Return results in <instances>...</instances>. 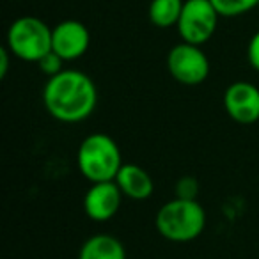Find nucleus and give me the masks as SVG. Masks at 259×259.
Segmentation results:
<instances>
[{"mask_svg":"<svg viewBox=\"0 0 259 259\" xmlns=\"http://www.w3.org/2000/svg\"><path fill=\"white\" fill-rule=\"evenodd\" d=\"M167 69L176 82L183 85H199L209 75L208 55L199 45L180 43L167 55Z\"/></svg>","mask_w":259,"mask_h":259,"instance_id":"6","label":"nucleus"},{"mask_svg":"<svg viewBox=\"0 0 259 259\" xmlns=\"http://www.w3.org/2000/svg\"><path fill=\"white\" fill-rule=\"evenodd\" d=\"M89 29L78 20H64L52 29V52L64 62L76 61L89 50Z\"/></svg>","mask_w":259,"mask_h":259,"instance_id":"8","label":"nucleus"},{"mask_svg":"<svg viewBox=\"0 0 259 259\" xmlns=\"http://www.w3.org/2000/svg\"><path fill=\"white\" fill-rule=\"evenodd\" d=\"M209 2L217 9V13L226 18H236L252 11L254 8H259V0H209Z\"/></svg>","mask_w":259,"mask_h":259,"instance_id":"13","label":"nucleus"},{"mask_svg":"<svg viewBox=\"0 0 259 259\" xmlns=\"http://www.w3.org/2000/svg\"><path fill=\"white\" fill-rule=\"evenodd\" d=\"M185 0H151L148 9L149 22L160 29L178 25Z\"/></svg>","mask_w":259,"mask_h":259,"instance_id":"12","label":"nucleus"},{"mask_svg":"<svg viewBox=\"0 0 259 259\" xmlns=\"http://www.w3.org/2000/svg\"><path fill=\"white\" fill-rule=\"evenodd\" d=\"M78 259H126V248L115 236L94 234L82 243Z\"/></svg>","mask_w":259,"mask_h":259,"instance_id":"11","label":"nucleus"},{"mask_svg":"<svg viewBox=\"0 0 259 259\" xmlns=\"http://www.w3.org/2000/svg\"><path fill=\"white\" fill-rule=\"evenodd\" d=\"M199 181L194 176H183L176 183V197L180 199H197Z\"/></svg>","mask_w":259,"mask_h":259,"instance_id":"14","label":"nucleus"},{"mask_svg":"<svg viewBox=\"0 0 259 259\" xmlns=\"http://www.w3.org/2000/svg\"><path fill=\"white\" fill-rule=\"evenodd\" d=\"M114 181L121 188L122 195L132 201H146L151 197L155 190V181L151 174L137 163H122Z\"/></svg>","mask_w":259,"mask_h":259,"instance_id":"10","label":"nucleus"},{"mask_svg":"<svg viewBox=\"0 0 259 259\" xmlns=\"http://www.w3.org/2000/svg\"><path fill=\"white\" fill-rule=\"evenodd\" d=\"M122 163L117 142L110 135L100 132L87 135L76 151V167L89 183L114 181Z\"/></svg>","mask_w":259,"mask_h":259,"instance_id":"3","label":"nucleus"},{"mask_svg":"<svg viewBox=\"0 0 259 259\" xmlns=\"http://www.w3.org/2000/svg\"><path fill=\"white\" fill-rule=\"evenodd\" d=\"M43 105L55 121L76 124L96 110L98 87L87 73L80 69H62L45 83Z\"/></svg>","mask_w":259,"mask_h":259,"instance_id":"1","label":"nucleus"},{"mask_svg":"<svg viewBox=\"0 0 259 259\" xmlns=\"http://www.w3.org/2000/svg\"><path fill=\"white\" fill-rule=\"evenodd\" d=\"M247 61L252 69L259 71V30L250 37L247 47Z\"/></svg>","mask_w":259,"mask_h":259,"instance_id":"16","label":"nucleus"},{"mask_svg":"<svg viewBox=\"0 0 259 259\" xmlns=\"http://www.w3.org/2000/svg\"><path fill=\"white\" fill-rule=\"evenodd\" d=\"M62 64H64V61H62V59L59 57L55 52L47 54L39 62H37L39 69L48 76V78H50V76H54V75H57V73H61L62 71Z\"/></svg>","mask_w":259,"mask_h":259,"instance_id":"15","label":"nucleus"},{"mask_svg":"<svg viewBox=\"0 0 259 259\" xmlns=\"http://www.w3.org/2000/svg\"><path fill=\"white\" fill-rule=\"evenodd\" d=\"M224 108L238 124L259 121V87L250 82H234L224 93Z\"/></svg>","mask_w":259,"mask_h":259,"instance_id":"7","label":"nucleus"},{"mask_svg":"<svg viewBox=\"0 0 259 259\" xmlns=\"http://www.w3.org/2000/svg\"><path fill=\"white\" fill-rule=\"evenodd\" d=\"M122 197L124 195L115 181L91 183L83 195V211L93 222H108L117 215Z\"/></svg>","mask_w":259,"mask_h":259,"instance_id":"9","label":"nucleus"},{"mask_svg":"<svg viewBox=\"0 0 259 259\" xmlns=\"http://www.w3.org/2000/svg\"><path fill=\"white\" fill-rule=\"evenodd\" d=\"M155 226L165 240L187 243L202 234L206 227V211L197 199L174 197L158 208Z\"/></svg>","mask_w":259,"mask_h":259,"instance_id":"2","label":"nucleus"},{"mask_svg":"<svg viewBox=\"0 0 259 259\" xmlns=\"http://www.w3.org/2000/svg\"><path fill=\"white\" fill-rule=\"evenodd\" d=\"M6 41L16 59L37 64L52 52V29L36 16H22L9 25Z\"/></svg>","mask_w":259,"mask_h":259,"instance_id":"4","label":"nucleus"},{"mask_svg":"<svg viewBox=\"0 0 259 259\" xmlns=\"http://www.w3.org/2000/svg\"><path fill=\"white\" fill-rule=\"evenodd\" d=\"M11 52L8 47L0 48V78H6L9 71V61H11Z\"/></svg>","mask_w":259,"mask_h":259,"instance_id":"17","label":"nucleus"},{"mask_svg":"<svg viewBox=\"0 0 259 259\" xmlns=\"http://www.w3.org/2000/svg\"><path fill=\"white\" fill-rule=\"evenodd\" d=\"M220 15L209 0H185L176 29L185 43L204 45L213 37Z\"/></svg>","mask_w":259,"mask_h":259,"instance_id":"5","label":"nucleus"}]
</instances>
